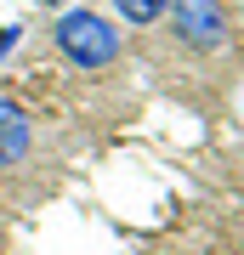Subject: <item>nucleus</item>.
Returning <instances> with one entry per match:
<instances>
[{
    "mask_svg": "<svg viewBox=\"0 0 244 255\" xmlns=\"http://www.w3.org/2000/svg\"><path fill=\"white\" fill-rule=\"evenodd\" d=\"M51 34H57V51H63L80 74H97V68H108L119 57V28L102 17V11H91V6L63 11Z\"/></svg>",
    "mask_w": 244,
    "mask_h": 255,
    "instance_id": "obj_1",
    "label": "nucleus"
},
{
    "mask_svg": "<svg viewBox=\"0 0 244 255\" xmlns=\"http://www.w3.org/2000/svg\"><path fill=\"white\" fill-rule=\"evenodd\" d=\"M165 17H171L176 40H182V46H193V51L227 46V6H222V0H171Z\"/></svg>",
    "mask_w": 244,
    "mask_h": 255,
    "instance_id": "obj_2",
    "label": "nucleus"
},
{
    "mask_svg": "<svg viewBox=\"0 0 244 255\" xmlns=\"http://www.w3.org/2000/svg\"><path fill=\"white\" fill-rule=\"evenodd\" d=\"M28 142H34V125H28V114H23L11 97H0V170L23 164V159H28Z\"/></svg>",
    "mask_w": 244,
    "mask_h": 255,
    "instance_id": "obj_3",
    "label": "nucleus"
},
{
    "mask_svg": "<svg viewBox=\"0 0 244 255\" xmlns=\"http://www.w3.org/2000/svg\"><path fill=\"white\" fill-rule=\"evenodd\" d=\"M165 6H171V0H114V11H119V17H125L131 28L159 23V17H165Z\"/></svg>",
    "mask_w": 244,
    "mask_h": 255,
    "instance_id": "obj_4",
    "label": "nucleus"
},
{
    "mask_svg": "<svg viewBox=\"0 0 244 255\" xmlns=\"http://www.w3.org/2000/svg\"><path fill=\"white\" fill-rule=\"evenodd\" d=\"M17 40H23V28H17V23H6V28H0V63L11 57V46H17Z\"/></svg>",
    "mask_w": 244,
    "mask_h": 255,
    "instance_id": "obj_5",
    "label": "nucleus"
},
{
    "mask_svg": "<svg viewBox=\"0 0 244 255\" xmlns=\"http://www.w3.org/2000/svg\"><path fill=\"white\" fill-rule=\"evenodd\" d=\"M51 6H63V0H51Z\"/></svg>",
    "mask_w": 244,
    "mask_h": 255,
    "instance_id": "obj_6",
    "label": "nucleus"
}]
</instances>
